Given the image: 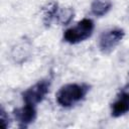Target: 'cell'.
Segmentation results:
<instances>
[{
  "label": "cell",
  "instance_id": "3957f363",
  "mask_svg": "<svg viewBox=\"0 0 129 129\" xmlns=\"http://www.w3.org/2000/svg\"><path fill=\"white\" fill-rule=\"evenodd\" d=\"M50 87V80H41L34 84L33 86L29 87L22 93V99L24 104L36 106L39 104L47 95Z\"/></svg>",
  "mask_w": 129,
  "mask_h": 129
},
{
  "label": "cell",
  "instance_id": "6da1fadb",
  "mask_svg": "<svg viewBox=\"0 0 129 129\" xmlns=\"http://www.w3.org/2000/svg\"><path fill=\"white\" fill-rule=\"evenodd\" d=\"M90 90L87 84H67L62 86L55 95L57 104L64 108H70L82 101Z\"/></svg>",
  "mask_w": 129,
  "mask_h": 129
},
{
  "label": "cell",
  "instance_id": "277c9868",
  "mask_svg": "<svg viewBox=\"0 0 129 129\" xmlns=\"http://www.w3.org/2000/svg\"><path fill=\"white\" fill-rule=\"evenodd\" d=\"M125 32L121 28L110 29L103 32L99 38V48L104 53H109L112 51L119 42L123 39Z\"/></svg>",
  "mask_w": 129,
  "mask_h": 129
},
{
  "label": "cell",
  "instance_id": "9c48e42d",
  "mask_svg": "<svg viewBox=\"0 0 129 129\" xmlns=\"http://www.w3.org/2000/svg\"><path fill=\"white\" fill-rule=\"evenodd\" d=\"M75 12L73 8H62V9H58V12L56 14V20L62 24V25H68L74 18Z\"/></svg>",
  "mask_w": 129,
  "mask_h": 129
},
{
  "label": "cell",
  "instance_id": "52a82bcc",
  "mask_svg": "<svg viewBox=\"0 0 129 129\" xmlns=\"http://www.w3.org/2000/svg\"><path fill=\"white\" fill-rule=\"evenodd\" d=\"M112 8L111 0H93L91 4V12L98 17L106 15Z\"/></svg>",
  "mask_w": 129,
  "mask_h": 129
},
{
  "label": "cell",
  "instance_id": "5b68a950",
  "mask_svg": "<svg viewBox=\"0 0 129 129\" xmlns=\"http://www.w3.org/2000/svg\"><path fill=\"white\" fill-rule=\"evenodd\" d=\"M14 116L19 123L20 127H26L32 123L36 117L35 106L24 104L23 107L18 108L14 111Z\"/></svg>",
  "mask_w": 129,
  "mask_h": 129
},
{
  "label": "cell",
  "instance_id": "ba28073f",
  "mask_svg": "<svg viewBox=\"0 0 129 129\" xmlns=\"http://www.w3.org/2000/svg\"><path fill=\"white\" fill-rule=\"evenodd\" d=\"M29 53H30V46L27 43H19L12 48L11 55L15 60V62L21 63L25 61L26 57L29 56Z\"/></svg>",
  "mask_w": 129,
  "mask_h": 129
},
{
  "label": "cell",
  "instance_id": "7a4b0ae2",
  "mask_svg": "<svg viewBox=\"0 0 129 129\" xmlns=\"http://www.w3.org/2000/svg\"><path fill=\"white\" fill-rule=\"evenodd\" d=\"M94 21L90 18H84L75 26L68 28L63 33V40L71 44H76L88 39L94 31Z\"/></svg>",
  "mask_w": 129,
  "mask_h": 129
},
{
  "label": "cell",
  "instance_id": "30bf717a",
  "mask_svg": "<svg viewBox=\"0 0 129 129\" xmlns=\"http://www.w3.org/2000/svg\"><path fill=\"white\" fill-rule=\"evenodd\" d=\"M58 12L57 4L56 3H50L47 5L46 8H44L43 12V22L45 25H49L53 19L56 18V14Z\"/></svg>",
  "mask_w": 129,
  "mask_h": 129
},
{
  "label": "cell",
  "instance_id": "8fae6325",
  "mask_svg": "<svg viewBox=\"0 0 129 129\" xmlns=\"http://www.w3.org/2000/svg\"><path fill=\"white\" fill-rule=\"evenodd\" d=\"M0 120H1V124H2V127L3 128H7L8 127V125H9V117L5 114V111L3 110V109H1V118H0Z\"/></svg>",
  "mask_w": 129,
  "mask_h": 129
},
{
  "label": "cell",
  "instance_id": "8992f818",
  "mask_svg": "<svg viewBox=\"0 0 129 129\" xmlns=\"http://www.w3.org/2000/svg\"><path fill=\"white\" fill-rule=\"evenodd\" d=\"M129 112V92L122 91L111 105V114L117 118Z\"/></svg>",
  "mask_w": 129,
  "mask_h": 129
}]
</instances>
